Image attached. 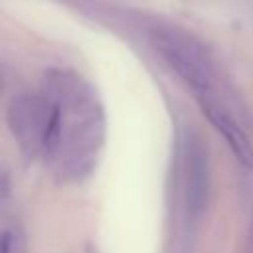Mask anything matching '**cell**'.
I'll list each match as a JSON object with an SVG mask.
<instances>
[{"label":"cell","mask_w":253,"mask_h":253,"mask_svg":"<svg viewBox=\"0 0 253 253\" xmlns=\"http://www.w3.org/2000/svg\"><path fill=\"white\" fill-rule=\"evenodd\" d=\"M200 105L206 115V119L215 126V130L221 134L225 144L229 146L231 154L243 168H253V142L245 134V130L211 99L200 95Z\"/></svg>","instance_id":"277c9868"},{"label":"cell","mask_w":253,"mask_h":253,"mask_svg":"<svg viewBox=\"0 0 253 253\" xmlns=\"http://www.w3.org/2000/svg\"><path fill=\"white\" fill-rule=\"evenodd\" d=\"M43 95L49 97L61 117L59 168L73 178L85 176L105 138L103 107L91 85L77 73L51 69L43 77Z\"/></svg>","instance_id":"6da1fadb"},{"label":"cell","mask_w":253,"mask_h":253,"mask_svg":"<svg viewBox=\"0 0 253 253\" xmlns=\"http://www.w3.org/2000/svg\"><path fill=\"white\" fill-rule=\"evenodd\" d=\"M51 121V103L42 95H20L8 109V126L24 154L43 156Z\"/></svg>","instance_id":"7a4b0ae2"},{"label":"cell","mask_w":253,"mask_h":253,"mask_svg":"<svg viewBox=\"0 0 253 253\" xmlns=\"http://www.w3.org/2000/svg\"><path fill=\"white\" fill-rule=\"evenodd\" d=\"M12 251V239L8 233H0V253H10Z\"/></svg>","instance_id":"5b68a950"},{"label":"cell","mask_w":253,"mask_h":253,"mask_svg":"<svg viewBox=\"0 0 253 253\" xmlns=\"http://www.w3.org/2000/svg\"><path fill=\"white\" fill-rule=\"evenodd\" d=\"M152 43L162 53V57L172 65V69L196 91H206L210 85V69L200 55V51L180 40L178 36H172L168 32H156L152 36Z\"/></svg>","instance_id":"3957f363"}]
</instances>
